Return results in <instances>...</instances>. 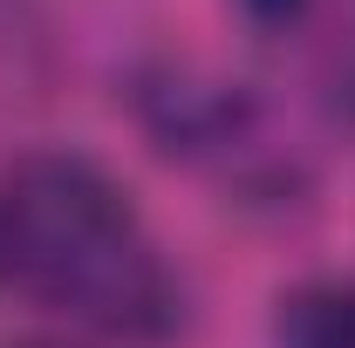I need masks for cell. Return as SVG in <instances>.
<instances>
[{
  "mask_svg": "<svg viewBox=\"0 0 355 348\" xmlns=\"http://www.w3.org/2000/svg\"><path fill=\"white\" fill-rule=\"evenodd\" d=\"M35 348H48V342H35Z\"/></svg>",
  "mask_w": 355,
  "mask_h": 348,
  "instance_id": "4",
  "label": "cell"
},
{
  "mask_svg": "<svg viewBox=\"0 0 355 348\" xmlns=\"http://www.w3.org/2000/svg\"><path fill=\"white\" fill-rule=\"evenodd\" d=\"M273 348H355V280H301L273 301Z\"/></svg>",
  "mask_w": 355,
  "mask_h": 348,
  "instance_id": "2",
  "label": "cell"
},
{
  "mask_svg": "<svg viewBox=\"0 0 355 348\" xmlns=\"http://www.w3.org/2000/svg\"><path fill=\"white\" fill-rule=\"evenodd\" d=\"M0 280L89 335L164 342L184 328V280L130 184L62 143L0 171Z\"/></svg>",
  "mask_w": 355,
  "mask_h": 348,
  "instance_id": "1",
  "label": "cell"
},
{
  "mask_svg": "<svg viewBox=\"0 0 355 348\" xmlns=\"http://www.w3.org/2000/svg\"><path fill=\"white\" fill-rule=\"evenodd\" d=\"M239 7V21L253 28V35H294L301 21H308L314 0H232Z\"/></svg>",
  "mask_w": 355,
  "mask_h": 348,
  "instance_id": "3",
  "label": "cell"
}]
</instances>
